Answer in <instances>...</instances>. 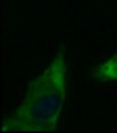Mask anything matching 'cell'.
Returning <instances> with one entry per match:
<instances>
[{"label":"cell","mask_w":117,"mask_h":133,"mask_svg":"<svg viewBox=\"0 0 117 133\" xmlns=\"http://www.w3.org/2000/svg\"><path fill=\"white\" fill-rule=\"evenodd\" d=\"M94 76L98 80H103V82H112V80L117 82V53L96 68Z\"/></svg>","instance_id":"7a4b0ae2"},{"label":"cell","mask_w":117,"mask_h":133,"mask_svg":"<svg viewBox=\"0 0 117 133\" xmlns=\"http://www.w3.org/2000/svg\"><path fill=\"white\" fill-rule=\"evenodd\" d=\"M67 89L66 55L59 53L32 80L18 108L4 121V131H52L57 128Z\"/></svg>","instance_id":"6da1fadb"}]
</instances>
